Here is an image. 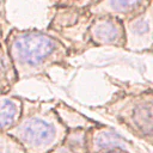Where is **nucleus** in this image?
Segmentation results:
<instances>
[{"instance_id": "0eeeda50", "label": "nucleus", "mask_w": 153, "mask_h": 153, "mask_svg": "<svg viewBox=\"0 0 153 153\" xmlns=\"http://www.w3.org/2000/svg\"><path fill=\"white\" fill-rule=\"evenodd\" d=\"M152 5V0H98L85 7L90 16L109 14L120 19L130 18Z\"/></svg>"}, {"instance_id": "f257e3e1", "label": "nucleus", "mask_w": 153, "mask_h": 153, "mask_svg": "<svg viewBox=\"0 0 153 153\" xmlns=\"http://www.w3.org/2000/svg\"><path fill=\"white\" fill-rule=\"evenodd\" d=\"M4 44L18 80L43 76L53 67L68 66L67 45L43 31L11 29Z\"/></svg>"}, {"instance_id": "39448f33", "label": "nucleus", "mask_w": 153, "mask_h": 153, "mask_svg": "<svg viewBox=\"0 0 153 153\" xmlns=\"http://www.w3.org/2000/svg\"><path fill=\"white\" fill-rule=\"evenodd\" d=\"M91 17L92 19L86 27V36L93 45L124 48V27L122 19L109 14Z\"/></svg>"}, {"instance_id": "dca6fc26", "label": "nucleus", "mask_w": 153, "mask_h": 153, "mask_svg": "<svg viewBox=\"0 0 153 153\" xmlns=\"http://www.w3.org/2000/svg\"><path fill=\"white\" fill-rule=\"evenodd\" d=\"M4 43V29H2V24L0 23V48Z\"/></svg>"}, {"instance_id": "f03ea898", "label": "nucleus", "mask_w": 153, "mask_h": 153, "mask_svg": "<svg viewBox=\"0 0 153 153\" xmlns=\"http://www.w3.org/2000/svg\"><path fill=\"white\" fill-rule=\"evenodd\" d=\"M68 128L60 120L54 103L23 99V112L8 133L25 153H49L65 139Z\"/></svg>"}, {"instance_id": "9b49d317", "label": "nucleus", "mask_w": 153, "mask_h": 153, "mask_svg": "<svg viewBox=\"0 0 153 153\" xmlns=\"http://www.w3.org/2000/svg\"><path fill=\"white\" fill-rule=\"evenodd\" d=\"M17 81H18L17 74L7 54L6 47L2 43L0 48V92L1 93L8 92Z\"/></svg>"}, {"instance_id": "f3484780", "label": "nucleus", "mask_w": 153, "mask_h": 153, "mask_svg": "<svg viewBox=\"0 0 153 153\" xmlns=\"http://www.w3.org/2000/svg\"><path fill=\"white\" fill-rule=\"evenodd\" d=\"M96 1H98V0H90V4H88V5H91V4H93V2H96ZM88 5H87V6H88ZM87 6H86V7H87Z\"/></svg>"}, {"instance_id": "4468645a", "label": "nucleus", "mask_w": 153, "mask_h": 153, "mask_svg": "<svg viewBox=\"0 0 153 153\" xmlns=\"http://www.w3.org/2000/svg\"><path fill=\"white\" fill-rule=\"evenodd\" d=\"M98 153H129L124 149H121V148H110V149H104V151H100Z\"/></svg>"}, {"instance_id": "20e7f679", "label": "nucleus", "mask_w": 153, "mask_h": 153, "mask_svg": "<svg viewBox=\"0 0 153 153\" xmlns=\"http://www.w3.org/2000/svg\"><path fill=\"white\" fill-rule=\"evenodd\" d=\"M124 49L130 51H149L153 42L152 5L142 12L123 19Z\"/></svg>"}, {"instance_id": "6e6552de", "label": "nucleus", "mask_w": 153, "mask_h": 153, "mask_svg": "<svg viewBox=\"0 0 153 153\" xmlns=\"http://www.w3.org/2000/svg\"><path fill=\"white\" fill-rule=\"evenodd\" d=\"M23 112V98L0 92V131H7L19 120Z\"/></svg>"}, {"instance_id": "ddd939ff", "label": "nucleus", "mask_w": 153, "mask_h": 153, "mask_svg": "<svg viewBox=\"0 0 153 153\" xmlns=\"http://www.w3.org/2000/svg\"><path fill=\"white\" fill-rule=\"evenodd\" d=\"M56 2L60 6L66 7H80V6H87L90 4V0H51Z\"/></svg>"}, {"instance_id": "f8f14e48", "label": "nucleus", "mask_w": 153, "mask_h": 153, "mask_svg": "<svg viewBox=\"0 0 153 153\" xmlns=\"http://www.w3.org/2000/svg\"><path fill=\"white\" fill-rule=\"evenodd\" d=\"M0 153H25V151L8 133L0 131Z\"/></svg>"}, {"instance_id": "9d476101", "label": "nucleus", "mask_w": 153, "mask_h": 153, "mask_svg": "<svg viewBox=\"0 0 153 153\" xmlns=\"http://www.w3.org/2000/svg\"><path fill=\"white\" fill-rule=\"evenodd\" d=\"M54 109H55L56 114L59 115L60 120L63 122V124L68 129L69 128H90L97 123L87 117H84L81 114L76 112L75 110H73L72 108H69L68 105H66L63 103L55 102Z\"/></svg>"}, {"instance_id": "423d86ee", "label": "nucleus", "mask_w": 153, "mask_h": 153, "mask_svg": "<svg viewBox=\"0 0 153 153\" xmlns=\"http://www.w3.org/2000/svg\"><path fill=\"white\" fill-rule=\"evenodd\" d=\"M86 142L88 153H98L110 148H121L129 153H149V151L142 149L133 141L122 136L114 128L100 123H96L86 129Z\"/></svg>"}, {"instance_id": "2eb2a0df", "label": "nucleus", "mask_w": 153, "mask_h": 153, "mask_svg": "<svg viewBox=\"0 0 153 153\" xmlns=\"http://www.w3.org/2000/svg\"><path fill=\"white\" fill-rule=\"evenodd\" d=\"M7 0H0V20L5 18V4Z\"/></svg>"}, {"instance_id": "1a4fd4ad", "label": "nucleus", "mask_w": 153, "mask_h": 153, "mask_svg": "<svg viewBox=\"0 0 153 153\" xmlns=\"http://www.w3.org/2000/svg\"><path fill=\"white\" fill-rule=\"evenodd\" d=\"M86 129L87 128H69L61 143L49 153H88Z\"/></svg>"}, {"instance_id": "7ed1b4c3", "label": "nucleus", "mask_w": 153, "mask_h": 153, "mask_svg": "<svg viewBox=\"0 0 153 153\" xmlns=\"http://www.w3.org/2000/svg\"><path fill=\"white\" fill-rule=\"evenodd\" d=\"M115 96V94H114ZM153 96L151 86L137 92L116 94L109 103L94 108L108 118L116 121L129 133L147 145H152L153 136Z\"/></svg>"}]
</instances>
